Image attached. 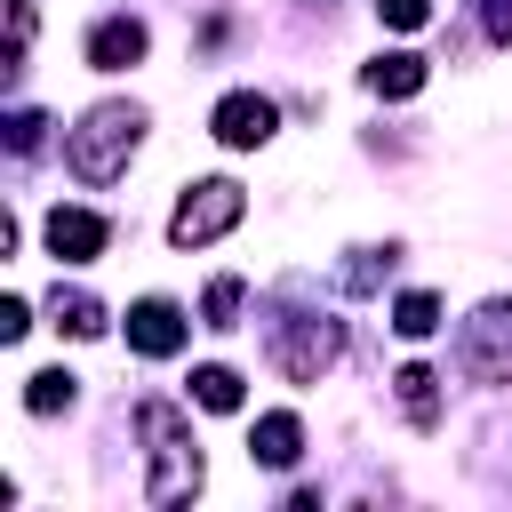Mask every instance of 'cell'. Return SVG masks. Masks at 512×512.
I'll list each match as a JSON object with an SVG mask.
<instances>
[{
	"mask_svg": "<svg viewBox=\"0 0 512 512\" xmlns=\"http://www.w3.org/2000/svg\"><path fill=\"white\" fill-rule=\"evenodd\" d=\"M136 56H144V24H136V16H104V24L88 32V64H96V72H128Z\"/></svg>",
	"mask_w": 512,
	"mask_h": 512,
	"instance_id": "obj_9",
	"label": "cell"
},
{
	"mask_svg": "<svg viewBox=\"0 0 512 512\" xmlns=\"http://www.w3.org/2000/svg\"><path fill=\"white\" fill-rule=\"evenodd\" d=\"M48 312H56V328H64V336H104V304H96V296H80V288H72V296L56 288V304H48Z\"/></svg>",
	"mask_w": 512,
	"mask_h": 512,
	"instance_id": "obj_13",
	"label": "cell"
},
{
	"mask_svg": "<svg viewBox=\"0 0 512 512\" xmlns=\"http://www.w3.org/2000/svg\"><path fill=\"white\" fill-rule=\"evenodd\" d=\"M136 432H144V448H152L144 504H184V496L200 488V440H192V424H184L168 400H144V408H136Z\"/></svg>",
	"mask_w": 512,
	"mask_h": 512,
	"instance_id": "obj_2",
	"label": "cell"
},
{
	"mask_svg": "<svg viewBox=\"0 0 512 512\" xmlns=\"http://www.w3.org/2000/svg\"><path fill=\"white\" fill-rule=\"evenodd\" d=\"M392 392H400V408H408V424H416V432H432V424H440V376H432V368H400V376H392Z\"/></svg>",
	"mask_w": 512,
	"mask_h": 512,
	"instance_id": "obj_11",
	"label": "cell"
},
{
	"mask_svg": "<svg viewBox=\"0 0 512 512\" xmlns=\"http://www.w3.org/2000/svg\"><path fill=\"white\" fill-rule=\"evenodd\" d=\"M456 360L480 384H512V304H480L456 336Z\"/></svg>",
	"mask_w": 512,
	"mask_h": 512,
	"instance_id": "obj_5",
	"label": "cell"
},
{
	"mask_svg": "<svg viewBox=\"0 0 512 512\" xmlns=\"http://www.w3.org/2000/svg\"><path fill=\"white\" fill-rule=\"evenodd\" d=\"M136 136H144V112H136V104H88L80 128L64 136V168H72L80 184H112V176H128Z\"/></svg>",
	"mask_w": 512,
	"mask_h": 512,
	"instance_id": "obj_1",
	"label": "cell"
},
{
	"mask_svg": "<svg viewBox=\"0 0 512 512\" xmlns=\"http://www.w3.org/2000/svg\"><path fill=\"white\" fill-rule=\"evenodd\" d=\"M104 240H112V224L88 216V208H56V216H48V256H64V264H88Z\"/></svg>",
	"mask_w": 512,
	"mask_h": 512,
	"instance_id": "obj_8",
	"label": "cell"
},
{
	"mask_svg": "<svg viewBox=\"0 0 512 512\" xmlns=\"http://www.w3.org/2000/svg\"><path fill=\"white\" fill-rule=\"evenodd\" d=\"M200 312H208V328H232V312H240V280H216Z\"/></svg>",
	"mask_w": 512,
	"mask_h": 512,
	"instance_id": "obj_18",
	"label": "cell"
},
{
	"mask_svg": "<svg viewBox=\"0 0 512 512\" xmlns=\"http://www.w3.org/2000/svg\"><path fill=\"white\" fill-rule=\"evenodd\" d=\"M192 400L216 408V416H232V408H240V376H232V368H192Z\"/></svg>",
	"mask_w": 512,
	"mask_h": 512,
	"instance_id": "obj_14",
	"label": "cell"
},
{
	"mask_svg": "<svg viewBox=\"0 0 512 512\" xmlns=\"http://www.w3.org/2000/svg\"><path fill=\"white\" fill-rule=\"evenodd\" d=\"M248 456H256V464H272V472H288V464L304 456V424H296L288 408L256 416V440H248Z\"/></svg>",
	"mask_w": 512,
	"mask_h": 512,
	"instance_id": "obj_10",
	"label": "cell"
},
{
	"mask_svg": "<svg viewBox=\"0 0 512 512\" xmlns=\"http://www.w3.org/2000/svg\"><path fill=\"white\" fill-rule=\"evenodd\" d=\"M392 328H400V336H432V328H440V296H424V288L400 296V304H392Z\"/></svg>",
	"mask_w": 512,
	"mask_h": 512,
	"instance_id": "obj_16",
	"label": "cell"
},
{
	"mask_svg": "<svg viewBox=\"0 0 512 512\" xmlns=\"http://www.w3.org/2000/svg\"><path fill=\"white\" fill-rule=\"evenodd\" d=\"M24 408H32V416H56V408H72V376H64V368H40V376L24 384Z\"/></svg>",
	"mask_w": 512,
	"mask_h": 512,
	"instance_id": "obj_15",
	"label": "cell"
},
{
	"mask_svg": "<svg viewBox=\"0 0 512 512\" xmlns=\"http://www.w3.org/2000/svg\"><path fill=\"white\" fill-rule=\"evenodd\" d=\"M208 128H216V144H232V152H256V144H272V128H280V104H272V96H256V88H232V96L208 112Z\"/></svg>",
	"mask_w": 512,
	"mask_h": 512,
	"instance_id": "obj_6",
	"label": "cell"
},
{
	"mask_svg": "<svg viewBox=\"0 0 512 512\" xmlns=\"http://www.w3.org/2000/svg\"><path fill=\"white\" fill-rule=\"evenodd\" d=\"M336 320H312V312H288V320H272V368L280 376H296V384H312L328 360H336Z\"/></svg>",
	"mask_w": 512,
	"mask_h": 512,
	"instance_id": "obj_4",
	"label": "cell"
},
{
	"mask_svg": "<svg viewBox=\"0 0 512 512\" xmlns=\"http://www.w3.org/2000/svg\"><path fill=\"white\" fill-rule=\"evenodd\" d=\"M128 344H136L144 360H168V352L184 344V312H176L168 296H144V304H128Z\"/></svg>",
	"mask_w": 512,
	"mask_h": 512,
	"instance_id": "obj_7",
	"label": "cell"
},
{
	"mask_svg": "<svg viewBox=\"0 0 512 512\" xmlns=\"http://www.w3.org/2000/svg\"><path fill=\"white\" fill-rule=\"evenodd\" d=\"M40 128H48L40 112H16V120H8V144H16V152H32V144H40Z\"/></svg>",
	"mask_w": 512,
	"mask_h": 512,
	"instance_id": "obj_19",
	"label": "cell"
},
{
	"mask_svg": "<svg viewBox=\"0 0 512 512\" xmlns=\"http://www.w3.org/2000/svg\"><path fill=\"white\" fill-rule=\"evenodd\" d=\"M368 88H376V96H416V88H424V56H408V48L376 56V64H368Z\"/></svg>",
	"mask_w": 512,
	"mask_h": 512,
	"instance_id": "obj_12",
	"label": "cell"
},
{
	"mask_svg": "<svg viewBox=\"0 0 512 512\" xmlns=\"http://www.w3.org/2000/svg\"><path fill=\"white\" fill-rule=\"evenodd\" d=\"M376 16H384L392 32H424V24H432V0H376Z\"/></svg>",
	"mask_w": 512,
	"mask_h": 512,
	"instance_id": "obj_17",
	"label": "cell"
},
{
	"mask_svg": "<svg viewBox=\"0 0 512 512\" xmlns=\"http://www.w3.org/2000/svg\"><path fill=\"white\" fill-rule=\"evenodd\" d=\"M488 32H496V40H512V0H488Z\"/></svg>",
	"mask_w": 512,
	"mask_h": 512,
	"instance_id": "obj_21",
	"label": "cell"
},
{
	"mask_svg": "<svg viewBox=\"0 0 512 512\" xmlns=\"http://www.w3.org/2000/svg\"><path fill=\"white\" fill-rule=\"evenodd\" d=\"M240 216H248V192H240L232 176H208V184H192V192L176 200L168 240H176V248H208V240H224Z\"/></svg>",
	"mask_w": 512,
	"mask_h": 512,
	"instance_id": "obj_3",
	"label": "cell"
},
{
	"mask_svg": "<svg viewBox=\"0 0 512 512\" xmlns=\"http://www.w3.org/2000/svg\"><path fill=\"white\" fill-rule=\"evenodd\" d=\"M24 328H32V304H24V296H8V304H0V336H8V344H16V336H24Z\"/></svg>",
	"mask_w": 512,
	"mask_h": 512,
	"instance_id": "obj_20",
	"label": "cell"
}]
</instances>
